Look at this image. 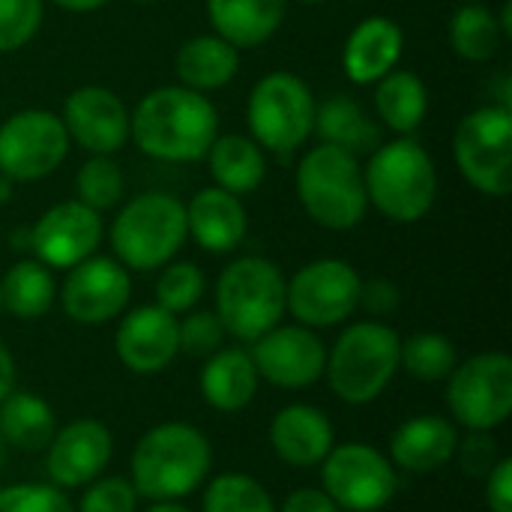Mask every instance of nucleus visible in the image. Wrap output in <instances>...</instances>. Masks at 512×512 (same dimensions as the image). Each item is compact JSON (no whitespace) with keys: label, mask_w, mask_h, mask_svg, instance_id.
<instances>
[{"label":"nucleus","mask_w":512,"mask_h":512,"mask_svg":"<svg viewBox=\"0 0 512 512\" xmlns=\"http://www.w3.org/2000/svg\"><path fill=\"white\" fill-rule=\"evenodd\" d=\"M216 315L240 342H255L285 315V276L267 258H237L216 279Z\"/></svg>","instance_id":"obj_7"},{"label":"nucleus","mask_w":512,"mask_h":512,"mask_svg":"<svg viewBox=\"0 0 512 512\" xmlns=\"http://www.w3.org/2000/svg\"><path fill=\"white\" fill-rule=\"evenodd\" d=\"M135 3H159V0H135Z\"/></svg>","instance_id":"obj_51"},{"label":"nucleus","mask_w":512,"mask_h":512,"mask_svg":"<svg viewBox=\"0 0 512 512\" xmlns=\"http://www.w3.org/2000/svg\"><path fill=\"white\" fill-rule=\"evenodd\" d=\"M0 512H75V507L51 483H15L0 489Z\"/></svg>","instance_id":"obj_38"},{"label":"nucleus","mask_w":512,"mask_h":512,"mask_svg":"<svg viewBox=\"0 0 512 512\" xmlns=\"http://www.w3.org/2000/svg\"><path fill=\"white\" fill-rule=\"evenodd\" d=\"M399 366L423 384H438L447 381L459 366V354L456 345L441 333H414L399 348Z\"/></svg>","instance_id":"obj_33"},{"label":"nucleus","mask_w":512,"mask_h":512,"mask_svg":"<svg viewBox=\"0 0 512 512\" xmlns=\"http://www.w3.org/2000/svg\"><path fill=\"white\" fill-rule=\"evenodd\" d=\"M249 219L240 195L225 192L219 186L201 189L186 204V234L207 252L225 255L234 252L246 237Z\"/></svg>","instance_id":"obj_21"},{"label":"nucleus","mask_w":512,"mask_h":512,"mask_svg":"<svg viewBox=\"0 0 512 512\" xmlns=\"http://www.w3.org/2000/svg\"><path fill=\"white\" fill-rule=\"evenodd\" d=\"M258 378L282 390H303L321 381L327 366V348L315 330L303 324H276L249 351Z\"/></svg>","instance_id":"obj_14"},{"label":"nucleus","mask_w":512,"mask_h":512,"mask_svg":"<svg viewBox=\"0 0 512 512\" xmlns=\"http://www.w3.org/2000/svg\"><path fill=\"white\" fill-rule=\"evenodd\" d=\"M135 147L159 162H198L219 135L213 102L183 84L147 93L129 117Z\"/></svg>","instance_id":"obj_1"},{"label":"nucleus","mask_w":512,"mask_h":512,"mask_svg":"<svg viewBox=\"0 0 512 512\" xmlns=\"http://www.w3.org/2000/svg\"><path fill=\"white\" fill-rule=\"evenodd\" d=\"M486 504L492 512H512V459L507 456L486 477Z\"/></svg>","instance_id":"obj_43"},{"label":"nucleus","mask_w":512,"mask_h":512,"mask_svg":"<svg viewBox=\"0 0 512 512\" xmlns=\"http://www.w3.org/2000/svg\"><path fill=\"white\" fill-rule=\"evenodd\" d=\"M369 204L390 222H420L438 198V171L423 144L402 135L378 144L363 168Z\"/></svg>","instance_id":"obj_3"},{"label":"nucleus","mask_w":512,"mask_h":512,"mask_svg":"<svg viewBox=\"0 0 512 512\" xmlns=\"http://www.w3.org/2000/svg\"><path fill=\"white\" fill-rule=\"evenodd\" d=\"M204 273L192 261L165 264L159 282H156V306H162L171 315L192 312L195 303L204 297Z\"/></svg>","instance_id":"obj_36"},{"label":"nucleus","mask_w":512,"mask_h":512,"mask_svg":"<svg viewBox=\"0 0 512 512\" xmlns=\"http://www.w3.org/2000/svg\"><path fill=\"white\" fill-rule=\"evenodd\" d=\"M210 156V174L219 189L234 195H249L264 183L267 159L264 150L249 135H216Z\"/></svg>","instance_id":"obj_29"},{"label":"nucleus","mask_w":512,"mask_h":512,"mask_svg":"<svg viewBox=\"0 0 512 512\" xmlns=\"http://www.w3.org/2000/svg\"><path fill=\"white\" fill-rule=\"evenodd\" d=\"M315 132L324 138V144H336L354 156L372 153L381 141V126L366 117L360 102L351 96H330L315 108Z\"/></svg>","instance_id":"obj_28"},{"label":"nucleus","mask_w":512,"mask_h":512,"mask_svg":"<svg viewBox=\"0 0 512 512\" xmlns=\"http://www.w3.org/2000/svg\"><path fill=\"white\" fill-rule=\"evenodd\" d=\"M75 189H78V201L87 204L90 210L102 213L111 210L126 189L123 171L111 156H90L75 177Z\"/></svg>","instance_id":"obj_35"},{"label":"nucleus","mask_w":512,"mask_h":512,"mask_svg":"<svg viewBox=\"0 0 512 512\" xmlns=\"http://www.w3.org/2000/svg\"><path fill=\"white\" fill-rule=\"evenodd\" d=\"M99 240L102 216L78 198L48 207L30 231V249L48 270H72L96 252Z\"/></svg>","instance_id":"obj_16"},{"label":"nucleus","mask_w":512,"mask_h":512,"mask_svg":"<svg viewBox=\"0 0 512 512\" xmlns=\"http://www.w3.org/2000/svg\"><path fill=\"white\" fill-rule=\"evenodd\" d=\"M360 306L375 318L393 315L399 309V288L390 279H369L360 288Z\"/></svg>","instance_id":"obj_42"},{"label":"nucleus","mask_w":512,"mask_h":512,"mask_svg":"<svg viewBox=\"0 0 512 512\" xmlns=\"http://www.w3.org/2000/svg\"><path fill=\"white\" fill-rule=\"evenodd\" d=\"M459 432L450 420L438 414H423L405 420L390 438L393 462L408 474H435L450 459H456Z\"/></svg>","instance_id":"obj_23"},{"label":"nucleus","mask_w":512,"mask_h":512,"mask_svg":"<svg viewBox=\"0 0 512 512\" xmlns=\"http://www.w3.org/2000/svg\"><path fill=\"white\" fill-rule=\"evenodd\" d=\"M279 512H342L324 489H297L285 498Z\"/></svg>","instance_id":"obj_44"},{"label":"nucleus","mask_w":512,"mask_h":512,"mask_svg":"<svg viewBox=\"0 0 512 512\" xmlns=\"http://www.w3.org/2000/svg\"><path fill=\"white\" fill-rule=\"evenodd\" d=\"M186 204L168 192L135 195L111 222V246L126 270H159L186 243Z\"/></svg>","instance_id":"obj_6"},{"label":"nucleus","mask_w":512,"mask_h":512,"mask_svg":"<svg viewBox=\"0 0 512 512\" xmlns=\"http://www.w3.org/2000/svg\"><path fill=\"white\" fill-rule=\"evenodd\" d=\"M402 339L381 321H360L345 327L333 351H327L324 375L330 390L345 405L375 402L399 372Z\"/></svg>","instance_id":"obj_5"},{"label":"nucleus","mask_w":512,"mask_h":512,"mask_svg":"<svg viewBox=\"0 0 512 512\" xmlns=\"http://www.w3.org/2000/svg\"><path fill=\"white\" fill-rule=\"evenodd\" d=\"M60 9H69V12H93L99 6H105L108 0H54Z\"/></svg>","instance_id":"obj_46"},{"label":"nucleus","mask_w":512,"mask_h":512,"mask_svg":"<svg viewBox=\"0 0 512 512\" xmlns=\"http://www.w3.org/2000/svg\"><path fill=\"white\" fill-rule=\"evenodd\" d=\"M132 297L129 270L117 258H84L75 264L60 288L63 312L84 327L114 321Z\"/></svg>","instance_id":"obj_15"},{"label":"nucleus","mask_w":512,"mask_h":512,"mask_svg":"<svg viewBox=\"0 0 512 512\" xmlns=\"http://www.w3.org/2000/svg\"><path fill=\"white\" fill-rule=\"evenodd\" d=\"M270 447L291 468H315L336 447V432L321 408L297 402L273 417Z\"/></svg>","instance_id":"obj_20"},{"label":"nucleus","mask_w":512,"mask_h":512,"mask_svg":"<svg viewBox=\"0 0 512 512\" xmlns=\"http://www.w3.org/2000/svg\"><path fill=\"white\" fill-rule=\"evenodd\" d=\"M225 342V327L216 312H192L186 321H180V351L207 360L213 357Z\"/></svg>","instance_id":"obj_39"},{"label":"nucleus","mask_w":512,"mask_h":512,"mask_svg":"<svg viewBox=\"0 0 512 512\" xmlns=\"http://www.w3.org/2000/svg\"><path fill=\"white\" fill-rule=\"evenodd\" d=\"M0 297H3V309L12 312L21 321H33L42 318L57 297V285L51 270L42 261H18L12 264L3 279H0Z\"/></svg>","instance_id":"obj_31"},{"label":"nucleus","mask_w":512,"mask_h":512,"mask_svg":"<svg viewBox=\"0 0 512 512\" xmlns=\"http://www.w3.org/2000/svg\"><path fill=\"white\" fill-rule=\"evenodd\" d=\"M15 390V360L12 351L6 348V342L0 339V402Z\"/></svg>","instance_id":"obj_45"},{"label":"nucleus","mask_w":512,"mask_h":512,"mask_svg":"<svg viewBox=\"0 0 512 512\" xmlns=\"http://www.w3.org/2000/svg\"><path fill=\"white\" fill-rule=\"evenodd\" d=\"M45 468L51 486L57 489H81L105 471L114 453V438L99 420H75L54 432L51 444L45 447Z\"/></svg>","instance_id":"obj_18"},{"label":"nucleus","mask_w":512,"mask_h":512,"mask_svg":"<svg viewBox=\"0 0 512 512\" xmlns=\"http://www.w3.org/2000/svg\"><path fill=\"white\" fill-rule=\"evenodd\" d=\"M297 198L309 219L321 228H357L369 207L360 156L336 144L312 147L297 165Z\"/></svg>","instance_id":"obj_4"},{"label":"nucleus","mask_w":512,"mask_h":512,"mask_svg":"<svg viewBox=\"0 0 512 512\" xmlns=\"http://www.w3.org/2000/svg\"><path fill=\"white\" fill-rule=\"evenodd\" d=\"M501 42H504V30L492 9L480 3H465L462 9H456L450 21V45L462 60H471V63L492 60Z\"/></svg>","instance_id":"obj_32"},{"label":"nucleus","mask_w":512,"mask_h":512,"mask_svg":"<svg viewBox=\"0 0 512 512\" xmlns=\"http://www.w3.org/2000/svg\"><path fill=\"white\" fill-rule=\"evenodd\" d=\"M144 512H192L189 507H183L180 501H156V504H150Z\"/></svg>","instance_id":"obj_47"},{"label":"nucleus","mask_w":512,"mask_h":512,"mask_svg":"<svg viewBox=\"0 0 512 512\" xmlns=\"http://www.w3.org/2000/svg\"><path fill=\"white\" fill-rule=\"evenodd\" d=\"M453 156L456 168L477 192L507 198L512 189L510 105H483L471 111L453 135Z\"/></svg>","instance_id":"obj_9"},{"label":"nucleus","mask_w":512,"mask_h":512,"mask_svg":"<svg viewBox=\"0 0 512 512\" xmlns=\"http://www.w3.org/2000/svg\"><path fill=\"white\" fill-rule=\"evenodd\" d=\"M258 372L243 348H219L201 369V396L222 414L243 411L258 393Z\"/></svg>","instance_id":"obj_24"},{"label":"nucleus","mask_w":512,"mask_h":512,"mask_svg":"<svg viewBox=\"0 0 512 512\" xmlns=\"http://www.w3.org/2000/svg\"><path fill=\"white\" fill-rule=\"evenodd\" d=\"M57 432V417L51 405L27 390H12L0 402V435L9 450L39 453L51 444Z\"/></svg>","instance_id":"obj_27"},{"label":"nucleus","mask_w":512,"mask_h":512,"mask_svg":"<svg viewBox=\"0 0 512 512\" xmlns=\"http://www.w3.org/2000/svg\"><path fill=\"white\" fill-rule=\"evenodd\" d=\"M300 3H306V6H315V3H324V0H300Z\"/></svg>","instance_id":"obj_50"},{"label":"nucleus","mask_w":512,"mask_h":512,"mask_svg":"<svg viewBox=\"0 0 512 512\" xmlns=\"http://www.w3.org/2000/svg\"><path fill=\"white\" fill-rule=\"evenodd\" d=\"M0 312H3V297H0Z\"/></svg>","instance_id":"obj_52"},{"label":"nucleus","mask_w":512,"mask_h":512,"mask_svg":"<svg viewBox=\"0 0 512 512\" xmlns=\"http://www.w3.org/2000/svg\"><path fill=\"white\" fill-rule=\"evenodd\" d=\"M315 96L306 81L291 72L264 75L249 96L246 120L252 141L261 150H273L279 156L294 153L315 132Z\"/></svg>","instance_id":"obj_8"},{"label":"nucleus","mask_w":512,"mask_h":512,"mask_svg":"<svg viewBox=\"0 0 512 512\" xmlns=\"http://www.w3.org/2000/svg\"><path fill=\"white\" fill-rule=\"evenodd\" d=\"M360 273L339 258H321L300 267L285 282V312L309 330L336 327L360 306Z\"/></svg>","instance_id":"obj_12"},{"label":"nucleus","mask_w":512,"mask_h":512,"mask_svg":"<svg viewBox=\"0 0 512 512\" xmlns=\"http://www.w3.org/2000/svg\"><path fill=\"white\" fill-rule=\"evenodd\" d=\"M201 512H279L270 492L249 474L216 477L201 501Z\"/></svg>","instance_id":"obj_34"},{"label":"nucleus","mask_w":512,"mask_h":512,"mask_svg":"<svg viewBox=\"0 0 512 512\" xmlns=\"http://www.w3.org/2000/svg\"><path fill=\"white\" fill-rule=\"evenodd\" d=\"M42 24V0H0V54L24 48Z\"/></svg>","instance_id":"obj_37"},{"label":"nucleus","mask_w":512,"mask_h":512,"mask_svg":"<svg viewBox=\"0 0 512 512\" xmlns=\"http://www.w3.org/2000/svg\"><path fill=\"white\" fill-rule=\"evenodd\" d=\"M402 48H405L402 27L387 15H369L351 30L342 51V63L354 84H375L396 69Z\"/></svg>","instance_id":"obj_22"},{"label":"nucleus","mask_w":512,"mask_h":512,"mask_svg":"<svg viewBox=\"0 0 512 512\" xmlns=\"http://www.w3.org/2000/svg\"><path fill=\"white\" fill-rule=\"evenodd\" d=\"M9 201H12V180L0 174V204H9Z\"/></svg>","instance_id":"obj_48"},{"label":"nucleus","mask_w":512,"mask_h":512,"mask_svg":"<svg viewBox=\"0 0 512 512\" xmlns=\"http://www.w3.org/2000/svg\"><path fill=\"white\" fill-rule=\"evenodd\" d=\"M6 456H9V447H6V441H3V435H0V471H3V465H6Z\"/></svg>","instance_id":"obj_49"},{"label":"nucleus","mask_w":512,"mask_h":512,"mask_svg":"<svg viewBox=\"0 0 512 512\" xmlns=\"http://www.w3.org/2000/svg\"><path fill=\"white\" fill-rule=\"evenodd\" d=\"M213 468V450L201 429L171 420L141 435L132 450L129 483L147 501H183L201 489Z\"/></svg>","instance_id":"obj_2"},{"label":"nucleus","mask_w":512,"mask_h":512,"mask_svg":"<svg viewBox=\"0 0 512 512\" xmlns=\"http://www.w3.org/2000/svg\"><path fill=\"white\" fill-rule=\"evenodd\" d=\"M69 135L57 114L24 108L0 126V174L12 183L42 180L69 153Z\"/></svg>","instance_id":"obj_13"},{"label":"nucleus","mask_w":512,"mask_h":512,"mask_svg":"<svg viewBox=\"0 0 512 512\" xmlns=\"http://www.w3.org/2000/svg\"><path fill=\"white\" fill-rule=\"evenodd\" d=\"M174 69H177V78L183 81V87H189V90H198V93L219 90L234 81V75L240 69V48H234L231 42H225L216 33L192 36L189 42H183L177 48Z\"/></svg>","instance_id":"obj_26"},{"label":"nucleus","mask_w":512,"mask_h":512,"mask_svg":"<svg viewBox=\"0 0 512 512\" xmlns=\"http://www.w3.org/2000/svg\"><path fill=\"white\" fill-rule=\"evenodd\" d=\"M288 0H207V15L225 42L234 48H255L267 42L285 18Z\"/></svg>","instance_id":"obj_25"},{"label":"nucleus","mask_w":512,"mask_h":512,"mask_svg":"<svg viewBox=\"0 0 512 512\" xmlns=\"http://www.w3.org/2000/svg\"><path fill=\"white\" fill-rule=\"evenodd\" d=\"M324 492L345 512H378L384 510L399 489V477L393 462L360 441L339 444L321 462Z\"/></svg>","instance_id":"obj_11"},{"label":"nucleus","mask_w":512,"mask_h":512,"mask_svg":"<svg viewBox=\"0 0 512 512\" xmlns=\"http://www.w3.org/2000/svg\"><path fill=\"white\" fill-rule=\"evenodd\" d=\"M120 363L135 375H159L180 354V321L162 306L132 309L114 336Z\"/></svg>","instance_id":"obj_19"},{"label":"nucleus","mask_w":512,"mask_h":512,"mask_svg":"<svg viewBox=\"0 0 512 512\" xmlns=\"http://www.w3.org/2000/svg\"><path fill=\"white\" fill-rule=\"evenodd\" d=\"M60 120L69 141L81 144L93 156H111L129 141V111L123 99L99 84L72 90Z\"/></svg>","instance_id":"obj_17"},{"label":"nucleus","mask_w":512,"mask_h":512,"mask_svg":"<svg viewBox=\"0 0 512 512\" xmlns=\"http://www.w3.org/2000/svg\"><path fill=\"white\" fill-rule=\"evenodd\" d=\"M375 84V111L384 120V126L399 135H411L429 111L426 84L405 69H393Z\"/></svg>","instance_id":"obj_30"},{"label":"nucleus","mask_w":512,"mask_h":512,"mask_svg":"<svg viewBox=\"0 0 512 512\" xmlns=\"http://www.w3.org/2000/svg\"><path fill=\"white\" fill-rule=\"evenodd\" d=\"M138 510V492L126 477H102L87 483V492L81 495V504L75 512H135Z\"/></svg>","instance_id":"obj_40"},{"label":"nucleus","mask_w":512,"mask_h":512,"mask_svg":"<svg viewBox=\"0 0 512 512\" xmlns=\"http://www.w3.org/2000/svg\"><path fill=\"white\" fill-rule=\"evenodd\" d=\"M456 456H459V468L468 477H480V480H486L489 471L501 462L498 441L492 438V432H468L465 441L459 438Z\"/></svg>","instance_id":"obj_41"},{"label":"nucleus","mask_w":512,"mask_h":512,"mask_svg":"<svg viewBox=\"0 0 512 512\" xmlns=\"http://www.w3.org/2000/svg\"><path fill=\"white\" fill-rule=\"evenodd\" d=\"M447 405L468 432H495L512 411V360L504 351H486L459 363L447 378Z\"/></svg>","instance_id":"obj_10"}]
</instances>
